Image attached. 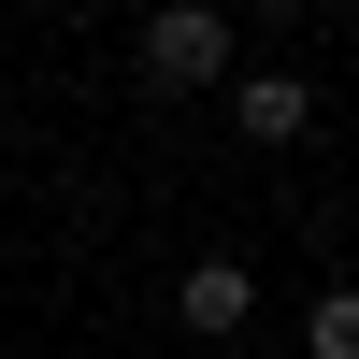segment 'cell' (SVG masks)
Returning a JSON list of instances; mask_svg holds the SVG:
<instances>
[{
	"mask_svg": "<svg viewBox=\"0 0 359 359\" xmlns=\"http://www.w3.org/2000/svg\"><path fill=\"white\" fill-rule=\"evenodd\" d=\"M172 316H187L201 345H230V331L259 316V273H245V259H187V287H172Z\"/></svg>",
	"mask_w": 359,
	"mask_h": 359,
	"instance_id": "2",
	"label": "cell"
},
{
	"mask_svg": "<svg viewBox=\"0 0 359 359\" xmlns=\"http://www.w3.org/2000/svg\"><path fill=\"white\" fill-rule=\"evenodd\" d=\"M302 359H359V287H316V316H302Z\"/></svg>",
	"mask_w": 359,
	"mask_h": 359,
	"instance_id": "4",
	"label": "cell"
},
{
	"mask_svg": "<svg viewBox=\"0 0 359 359\" xmlns=\"http://www.w3.org/2000/svg\"><path fill=\"white\" fill-rule=\"evenodd\" d=\"M230 130H245V144H302L316 130V86L302 72H245V86H230Z\"/></svg>",
	"mask_w": 359,
	"mask_h": 359,
	"instance_id": "3",
	"label": "cell"
},
{
	"mask_svg": "<svg viewBox=\"0 0 359 359\" xmlns=\"http://www.w3.org/2000/svg\"><path fill=\"white\" fill-rule=\"evenodd\" d=\"M144 72L158 86H216L230 72V15L216 0H158V15H144Z\"/></svg>",
	"mask_w": 359,
	"mask_h": 359,
	"instance_id": "1",
	"label": "cell"
}]
</instances>
